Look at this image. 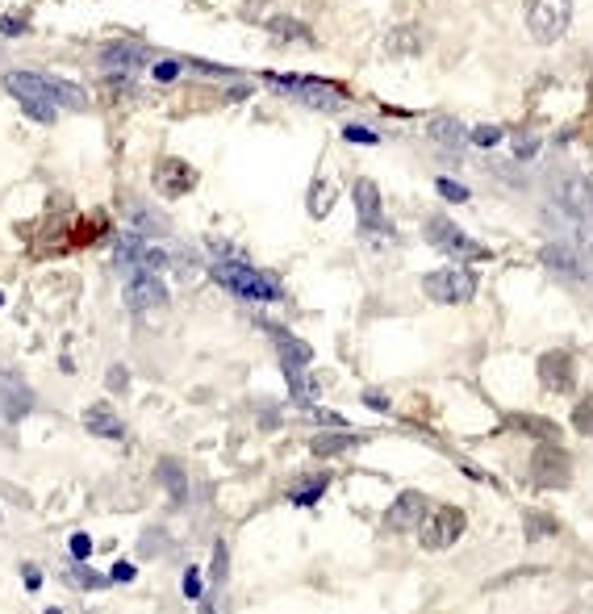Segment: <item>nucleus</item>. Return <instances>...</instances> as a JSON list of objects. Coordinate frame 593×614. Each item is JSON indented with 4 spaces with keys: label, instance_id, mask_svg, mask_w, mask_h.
<instances>
[{
    "label": "nucleus",
    "instance_id": "nucleus-15",
    "mask_svg": "<svg viewBox=\"0 0 593 614\" xmlns=\"http://www.w3.org/2000/svg\"><path fill=\"white\" fill-rule=\"evenodd\" d=\"M101 63L109 67V72H142V67L151 63V51L142 42H105Z\"/></svg>",
    "mask_w": 593,
    "mask_h": 614
},
{
    "label": "nucleus",
    "instance_id": "nucleus-31",
    "mask_svg": "<svg viewBox=\"0 0 593 614\" xmlns=\"http://www.w3.org/2000/svg\"><path fill=\"white\" fill-rule=\"evenodd\" d=\"M435 188H439V197H443V201H452V205H464V201H468V188L456 184V180H447V176H439Z\"/></svg>",
    "mask_w": 593,
    "mask_h": 614
},
{
    "label": "nucleus",
    "instance_id": "nucleus-18",
    "mask_svg": "<svg viewBox=\"0 0 593 614\" xmlns=\"http://www.w3.org/2000/svg\"><path fill=\"white\" fill-rule=\"evenodd\" d=\"M351 197H355V214H360V226H385V205H381V188H376L372 180H355Z\"/></svg>",
    "mask_w": 593,
    "mask_h": 614
},
{
    "label": "nucleus",
    "instance_id": "nucleus-28",
    "mask_svg": "<svg viewBox=\"0 0 593 614\" xmlns=\"http://www.w3.org/2000/svg\"><path fill=\"white\" fill-rule=\"evenodd\" d=\"M226 569H230V548L226 539L213 543V569H209V585H226Z\"/></svg>",
    "mask_w": 593,
    "mask_h": 614
},
{
    "label": "nucleus",
    "instance_id": "nucleus-12",
    "mask_svg": "<svg viewBox=\"0 0 593 614\" xmlns=\"http://www.w3.org/2000/svg\"><path fill=\"white\" fill-rule=\"evenodd\" d=\"M539 381L548 393H573L577 389V360L568 351H548L539 356Z\"/></svg>",
    "mask_w": 593,
    "mask_h": 614
},
{
    "label": "nucleus",
    "instance_id": "nucleus-36",
    "mask_svg": "<svg viewBox=\"0 0 593 614\" xmlns=\"http://www.w3.org/2000/svg\"><path fill=\"white\" fill-rule=\"evenodd\" d=\"M109 389H113V393H126V389H130V372H126L122 364L109 368Z\"/></svg>",
    "mask_w": 593,
    "mask_h": 614
},
{
    "label": "nucleus",
    "instance_id": "nucleus-33",
    "mask_svg": "<svg viewBox=\"0 0 593 614\" xmlns=\"http://www.w3.org/2000/svg\"><path fill=\"white\" fill-rule=\"evenodd\" d=\"M343 138H347V143H364V147H376V143H381V134L368 130V126H343Z\"/></svg>",
    "mask_w": 593,
    "mask_h": 614
},
{
    "label": "nucleus",
    "instance_id": "nucleus-19",
    "mask_svg": "<svg viewBox=\"0 0 593 614\" xmlns=\"http://www.w3.org/2000/svg\"><path fill=\"white\" fill-rule=\"evenodd\" d=\"M468 134L472 130L460 122V117H431V122H426V138L443 151H456L460 143H468Z\"/></svg>",
    "mask_w": 593,
    "mask_h": 614
},
{
    "label": "nucleus",
    "instance_id": "nucleus-3",
    "mask_svg": "<svg viewBox=\"0 0 593 614\" xmlns=\"http://www.w3.org/2000/svg\"><path fill=\"white\" fill-rule=\"evenodd\" d=\"M527 26H531V38L539 46L560 42L568 34V26H573V0H531Z\"/></svg>",
    "mask_w": 593,
    "mask_h": 614
},
{
    "label": "nucleus",
    "instance_id": "nucleus-10",
    "mask_svg": "<svg viewBox=\"0 0 593 614\" xmlns=\"http://www.w3.org/2000/svg\"><path fill=\"white\" fill-rule=\"evenodd\" d=\"M155 193L159 197H168V201H176V197H188L197 188V168L193 163H184V159H176V155H163L159 163H155Z\"/></svg>",
    "mask_w": 593,
    "mask_h": 614
},
{
    "label": "nucleus",
    "instance_id": "nucleus-39",
    "mask_svg": "<svg viewBox=\"0 0 593 614\" xmlns=\"http://www.w3.org/2000/svg\"><path fill=\"white\" fill-rule=\"evenodd\" d=\"M535 151H539V138H535V134H523V138H518V147H514L518 159H531Z\"/></svg>",
    "mask_w": 593,
    "mask_h": 614
},
{
    "label": "nucleus",
    "instance_id": "nucleus-35",
    "mask_svg": "<svg viewBox=\"0 0 593 614\" xmlns=\"http://www.w3.org/2000/svg\"><path fill=\"white\" fill-rule=\"evenodd\" d=\"M573 427L581 435H593V401H581V406L573 410Z\"/></svg>",
    "mask_w": 593,
    "mask_h": 614
},
{
    "label": "nucleus",
    "instance_id": "nucleus-1",
    "mask_svg": "<svg viewBox=\"0 0 593 614\" xmlns=\"http://www.w3.org/2000/svg\"><path fill=\"white\" fill-rule=\"evenodd\" d=\"M209 276L218 280V285L243 301H280V285L276 276L251 268L247 259H218V264L209 268Z\"/></svg>",
    "mask_w": 593,
    "mask_h": 614
},
{
    "label": "nucleus",
    "instance_id": "nucleus-14",
    "mask_svg": "<svg viewBox=\"0 0 593 614\" xmlns=\"http://www.w3.org/2000/svg\"><path fill=\"white\" fill-rule=\"evenodd\" d=\"M30 410H34L30 385L21 381L17 372H5V368H0V414H5V422H21Z\"/></svg>",
    "mask_w": 593,
    "mask_h": 614
},
{
    "label": "nucleus",
    "instance_id": "nucleus-9",
    "mask_svg": "<svg viewBox=\"0 0 593 614\" xmlns=\"http://www.w3.org/2000/svg\"><path fill=\"white\" fill-rule=\"evenodd\" d=\"M122 297L134 314H151V310H163V305H168V285L159 280L155 268H134Z\"/></svg>",
    "mask_w": 593,
    "mask_h": 614
},
{
    "label": "nucleus",
    "instance_id": "nucleus-21",
    "mask_svg": "<svg viewBox=\"0 0 593 614\" xmlns=\"http://www.w3.org/2000/svg\"><path fill=\"white\" fill-rule=\"evenodd\" d=\"M385 55H397V59H401V55H422V34L410 30V26H406V30H393V34L385 38Z\"/></svg>",
    "mask_w": 593,
    "mask_h": 614
},
{
    "label": "nucleus",
    "instance_id": "nucleus-41",
    "mask_svg": "<svg viewBox=\"0 0 593 614\" xmlns=\"http://www.w3.org/2000/svg\"><path fill=\"white\" fill-rule=\"evenodd\" d=\"M310 418H314V422H322V427H347V422H343L339 414H330V410H314Z\"/></svg>",
    "mask_w": 593,
    "mask_h": 614
},
{
    "label": "nucleus",
    "instance_id": "nucleus-8",
    "mask_svg": "<svg viewBox=\"0 0 593 614\" xmlns=\"http://www.w3.org/2000/svg\"><path fill=\"white\" fill-rule=\"evenodd\" d=\"M543 268H548L552 276L568 280V285H585L589 280V255L577 247V243H564V239H552L548 247L539 251Z\"/></svg>",
    "mask_w": 593,
    "mask_h": 614
},
{
    "label": "nucleus",
    "instance_id": "nucleus-26",
    "mask_svg": "<svg viewBox=\"0 0 593 614\" xmlns=\"http://www.w3.org/2000/svg\"><path fill=\"white\" fill-rule=\"evenodd\" d=\"M330 205H335V188H330L326 180H314V188H310V214L314 218H326Z\"/></svg>",
    "mask_w": 593,
    "mask_h": 614
},
{
    "label": "nucleus",
    "instance_id": "nucleus-40",
    "mask_svg": "<svg viewBox=\"0 0 593 614\" xmlns=\"http://www.w3.org/2000/svg\"><path fill=\"white\" fill-rule=\"evenodd\" d=\"M0 34H26V21L21 17H0Z\"/></svg>",
    "mask_w": 593,
    "mask_h": 614
},
{
    "label": "nucleus",
    "instance_id": "nucleus-23",
    "mask_svg": "<svg viewBox=\"0 0 593 614\" xmlns=\"http://www.w3.org/2000/svg\"><path fill=\"white\" fill-rule=\"evenodd\" d=\"M268 30L276 34V38H284V42H314V34L301 26V21H293V17H272L268 21Z\"/></svg>",
    "mask_w": 593,
    "mask_h": 614
},
{
    "label": "nucleus",
    "instance_id": "nucleus-30",
    "mask_svg": "<svg viewBox=\"0 0 593 614\" xmlns=\"http://www.w3.org/2000/svg\"><path fill=\"white\" fill-rule=\"evenodd\" d=\"M326 485H330V477H314V485H305V489H293V502L297 506H314L322 493H326Z\"/></svg>",
    "mask_w": 593,
    "mask_h": 614
},
{
    "label": "nucleus",
    "instance_id": "nucleus-20",
    "mask_svg": "<svg viewBox=\"0 0 593 614\" xmlns=\"http://www.w3.org/2000/svg\"><path fill=\"white\" fill-rule=\"evenodd\" d=\"M364 443V435H351L347 427H335V435H314V456H339V452H347V447H360Z\"/></svg>",
    "mask_w": 593,
    "mask_h": 614
},
{
    "label": "nucleus",
    "instance_id": "nucleus-13",
    "mask_svg": "<svg viewBox=\"0 0 593 614\" xmlns=\"http://www.w3.org/2000/svg\"><path fill=\"white\" fill-rule=\"evenodd\" d=\"M531 477H535V485H543V489L568 485V456L560 452V447H552V443H539L535 456H531Z\"/></svg>",
    "mask_w": 593,
    "mask_h": 614
},
{
    "label": "nucleus",
    "instance_id": "nucleus-27",
    "mask_svg": "<svg viewBox=\"0 0 593 614\" xmlns=\"http://www.w3.org/2000/svg\"><path fill=\"white\" fill-rule=\"evenodd\" d=\"M502 138H506V130H502V126L485 122V126H477V130L468 134V143H472V147H481V151H493V147H502Z\"/></svg>",
    "mask_w": 593,
    "mask_h": 614
},
{
    "label": "nucleus",
    "instance_id": "nucleus-2",
    "mask_svg": "<svg viewBox=\"0 0 593 614\" xmlns=\"http://www.w3.org/2000/svg\"><path fill=\"white\" fill-rule=\"evenodd\" d=\"M264 80H268V88L284 92V97H293L297 105H310V109H322V113H335L347 101V92L339 84L318 80V76H276V72H268Z\"/></svg>",
    "mask_w": 593,
    "mask_h": 614
},
{
    "label": "nucleus",
    "instance_id": "nucleus-34",
    "mask_svg": "<svg viewBox=\"0 0 593 614\" xmlns=\"http://www.w3.org/2000/svg\"><path fill=\"white\" fill-rule=\"evenodd\" d=\"M556 531V523L543 510H531V527H527V539H539V535H552Z\"/></svg>",
    "mask_w": 593,
    "mask_h": 614
},
{
    "label": "nucleus",
    "instance_id": "nucleus-43",
    "mask_svg": "<svg viewBox=\"0 0 593 614\" xmlns=\"http://www.w3.org/2000/svg\"><path fill=\"white\" fill-rule=\"evenodd\" d=\"M21 573H26V589H38V585H42V573L34 569V564H26V569H21Z\"/></svg>",
    "mask_w": 593,
    "mask_h": 614
},
{
    "label": "nucleus",
    "instance_id": "nucleus-24",
    "mask_svg": "<svg viewBox=\"0 0 593 614\" xmlns=\"http://www.w3.org/2000/svg\"><path fill=\"white\" fill-rule=\"evenodd\" d=\"M130 222H134L138 234H147V239H151V234H168V222L155 218V209H147V205H134L130 209Z\"/></svg>",
    "mask_w": 593,
    "mask_h": 614
},
{
    "label": "nucleus",
    "instance_id": "nucleus-42",
    "mask_svg": "<svg viewBox=\"0 0 593 614\" xmlns=\"http://www.w3.org/2000/svg\"><path fill=\"white\" fill-rule=\"evenodd\" d=\"M109 577H113V581H134V564H126V560H122V564H113V573H109Z\"/></svg>",
    "mask_w": 593,
    "mask_h": 614
},
{
    "label": "nucleus",
    "instance_id": "nucleus-22",
    "mask_svg": "<svg viewBox=\"0 0 593 614\" xmlns=\"http://www.w3.org/2000/svg\"><path fill=\"white\" fill-rule=\"evenodd\" d=\"M159 481H163V489L172 493L176 502H184L188 498V481H184V464H176V460H159Z\"/></svg>",
    "mask_w": 593,
    "mask_h": 614
},
{
    "label": "nucleus",
    "instance_id": "nucleus-37",
    "mask_svg": "<svg viewBox=\"0 0 593 614\" xmlns=\"http://www.w3.org/2000/svg\"><path fill=\"white\" fill-rule=\"evenodd\" d=\"M67 548H71V560H88V552H92V539L80 531V535H71Z\"/></svg>",
    "mask_w": 593,
    "mask_h": 614
},
{
    "label": "nucleus",
    "instance_id": "nucleus-17",
    "mask_svg": "<svg viewBox=\"0 0 593 614\" xmlns=\"http://www.w3.org/2000/svg\"><path fill=\"white\" fill-rule=\"evenodd\" d=\"M84 431L97 435V439H126V422L109 401H97V406L84 410Z\"/></svg>",
    "mask_w": 593,
    "mask_h": 614
},
{
    "label": "nucleus",
    "instance_id": "nucleus-16",
    "mask_svg": "<svg viewBox=\"0 0 593 614\" xmlns=\"http://www.w3.org/2000/svg\"><path fill=\"white\" fill-rule=\"evenodd\" d=\"M426 514H431V502H426L422 493L406 489V493H401V498L389 506V518H385V523H389L393 531H414Z\"/></svg>",
    "mask_w": 593,
    "mask_h": 614
},
{
    "label": "nucleus",
    "instance_id": "nucleus-7",
    "mask_svg": "<svg viewBox=\"0 0 593 614\" xmlns=\"http://www.w3.org/2000/svg\"><path fill=\"white\" fill-rule=\"evenodd\" d=\"M422 234H426V243H431L435 251L452 255L456 264H460V259H481V255H485V247H481L477 239H468V234H464L452 218H443V214H435L431 222H426Z\"/></svg>",
    "mask_w": 593,
    "mask_h": 614
},
{
    "label": "nucleus",
    "instance_id": "nucleus-32",
    "mask_svg": "<svg viewBox=\"0 0 593 614\" xmlns=\"http://www.w3.org/2000/svg\"><path fill=\"white\" fill-rule=\"evenodd\" d=\"M180 72H184V63H180V59H159L151 76H155L159 84H176V80H180Z\"/></svg>",
    "mask_w": 593,
    "mask_h": 614
},
{
    "label": "nucleus",
    "instance_id": "nucleus-6",
    "mask_svg": "<svg viewBox=\"0 0 593 614\" xmlns=\"http://www.w3.org/2000/svg\"><path fill=\"white\" fill-rule=\"evenodd\" d=\"M422 293L439 301V305H460V301H472V293H477V276H472L468 268H439V272H426L422 276Z\"/></svg>",
    "mask_w": 593,
    "mask_h": 614
},
{
    "label": "nucleus",
    "instance_id": "nucleus-25",
    "mask_svg": "<svg viewBox=\"0 0 593 614\" xmlns=\"http://www.w3.org/2000/svg\"><path fill=\"white\" fill-rule=\"evenodd\" d=\"M67 585L71 589H105V585H113V577L92 573V569H84V560H76V569L67 573Z\"/></svg>",
    "mask_w": 593,
    "mask_h": 614
},
{
    "label": "nucleus",
    "instance_id": "nucleus-29",
    "mask_svg": "<svg viewBox=\"0 0 593 614\" xmlns=\"http://www.w3.org/2000/svg\"><path fill=\"white\" fill-rule=\"evenodd\" d=\"M168 268H172L180 280H193V276H197V255L188 251V247H176V251H172V264H168Z\"/></svg>",
    "mask_w": 593,
    "mask_h": 614
},
{
    "label": "nucleus",
    "instance_id": "nucleus-45",
    "mask_svg": "<svg viewBox=\"0 0 593 614\" xmlns=\"http://www.w3.org/2000/svg\"><path fill=\"white\" fill-rule=\"evenodd\" d=\"M0 305H5V293H0Z\"/></svg>",
    "mask_w": 593,
    "mask_h": 614
},
{
    "label": "nucleus",
    "instance_id": "nucleus-44",
    "mask_svg": "<svg viewBox=\"0 0 593 614\" xmlns=\"http://www.w3.org/2000/svg\"><path fill=\"white\" fill-rule=\"evenodd\" d=\"M364 401H368V406H372V410H389V401H385L381 393H364Z\"/></svg>",
    "mask_w": 593,
    "mask_h": 614
},
{
    "label": "nucleus",
    "instance_id": "nucleus-11",
    "mask_svg": "<svg viewBox=\"0 0 593 614\" xmlns=\"http://www.w3.org/2000/svg\"><path fill=\"white\" fill-rule=\"evenodd\" d=\"M552 197H556V205L564 209L568 218H577V222H589L593 218V184L585 180V176H564L556 188H552Z\"/></svg>",
    "mask_w": 593,
    "mask_h": 614
},
{
    "label": "nucleus",
    "instance_id": "nucleus-4",
    "mask_svg": "<svg viewBox=\"0 0 593 614\" xmlns=\"http://www.w3.org/2000/svg\"><path fill=\"white\" fill-rule=\"evenodd\" d=\"M5 88L21 101V109H26L30 122L51 126L55 117H59V105L46 97V88H42V76H38V72H9V76H5Z\"/></svg>",
    "mask_w": 593,
    "mask_h": 614
},
{
    "label": "nucleus",
    "instance_id": "nucleus-38",
    "mask_svg": "<svg viewBox=\"0 0 593 614\" xmlns=\"http://www.w3.org/2000/svg\"><path fill=\"white\" fill-rule=\"evenodd\" d=\"M201 589H205L201 573H197V569H188V573H184V594H188V598H201Z\"/></svg>",
    "mask_w": 593,
    "mask_h": 614
},
{
    "label": "nucleus",
    "instance_id": "nucleus-5",
    "mask_svg": "<svg viewBox=\"0 0 593 614\" xmlns=\"http://www.w3.org/2000/svg\"><path fill=\"white\" fill-rule=\"evenodd\" d=\"M464 527H468V518L460 506H439L418 523V543L426 552H443L464 535Z\"/></svg>",
    "mask_w": 593,
    "mask_h": 614
}]
</instances>
